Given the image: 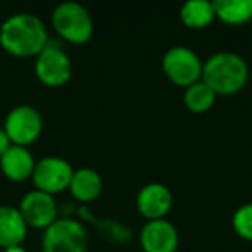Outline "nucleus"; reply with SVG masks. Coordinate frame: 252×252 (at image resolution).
Listing matches in <instances>:
<instances>
[{
  "label": "nucleus",
  "mask_w": 252,
  "mask_h": 252,
  "mask_svg": "<svg viewBox=\"0 0 252 252\" xmlns=\"http://www.w3.org/2000/svg\"><path fill=\"white\" fill-rule=\"evenodd\" d=\"M28 233V224L18 207L0 206V247L21 245Z\"/></svg>",
  "instance_id": "13"
},
{
  "label": "nucleus",
  "mask_w": 252,
  "mask_h": 252,
  "mask_svg": "<svg viewBox=\"0 0 252 252\" xmlns=\"http://www.w3.org/2000/svg\"><path fill=\"white\" fill-rule=\"evenodd\" d=\"M214 14L224 25L238 26L252 19V0H216Z\"/></svg>",
  "instance_id": "15"
},
{
  "label": "nucleus",
  "mask_w": 252,
  "mask_h": 252,
  "mask_svg": "<svg viewBox=\"0 0 252 252\" xmlns=\"http://www.w3.org/2000/svg\"><path fill=\"white\" fill-rule=\"evenodd\" d=\"M49 43L47 28L35 14L19 12L0 26V45L14 57H36Z\"/></svg>",
  "instance_id": "1"
},
{
  "label": "nucleus",
  "mask_w": 252,
  "mask_h": 252,
  "mask_svg": "<svg viewBox=\"0 0 252 252\" xmlns=\"http://www.w3.org/2000/svg\"><path fill=\"white\" fill-rule=\"evenodd\" d=\"M73 173V166L66 159L49 156V158L36 161L32 180L35 183L36 190H42V192L54 195V193H59L63 190L69 189Z\"/></svg>",
  "instance_id": "8"
},
{
  "label": "nucleus",
  "mask_w": 252,
  "mask_h": 252,
  "mask_svg": "<svg viewBox=\"0 0 252 252\" xmlns=\"http://www.w3.org/2000/svg\"><path fill=\"white\" fill-rule=\"evenodd\" d=\"M171 190L162 183H149L144 189H140L137 195L138 213L149 221L164 220L166 214L171 211Z\"/></svg>",
  "instance_id": "10"
},
{
  "label": "nucleus",
  "mask_w": 252,
  "mask_h": 252,
  "mask_svg": "<svg viewBox=\"0 0 252 252\" xmlns=\"http://www.w3.org/2000/svg\"><path fill=\"white\" fill-rule=\"evenodd\" d=\"M202 61L189 47H173L162 56V71L176 87L189 88L202 80Z\"/></svg>",
  "instance_id": "5"
},
{
  "label": "nucleus",
  "mask_w": 252,
  "mask_h": 252,
  "mask_svg": "<svg viewBox=\"0 0 252 252\" xmlns=\"http://www.w3.org/2000/svg\"><path fill=\"white\" fill-rule=\"evenodd\" d=\"M87 230L71 218H59L47 228L42 238L43 252H87Z\"/></svg>",
  "instance_id": "4"
},
{
  "label": "nucleus",
  "mask_w": 252,
  "mask_h": 252,
  "mask_svg": "<svg viewBox=\"0 0 252 252\" xmlns=\"http://www.w3.org/2000/svg\"><path fill=\"white\" fill-rule=\"evenodd\" d=\"M216 97L218 95L200 80L197 83L190 85L189 88H185L183 102H185L187 109L190 112H193V114H204V112H207L214 105Z\"/></svg>",
  "instance_id": "17"
},
{
  "label": "nucleus",
  "mask_w": 252,
  "mask_h": 252,
  "mask_svg": "<svg viewBox=\"0 0 252 252\" xmlns=\"http://www.w3.org/2000/svg\"><path fill=\"white\" fill-rule=\"evenodd\" d=\"M2 252H28L26 251L23 245H14V247H7V249H4Z\"/></svg>",
  "instance_id": "20"
},
{
  "label": "nucleus",
  "mask_w": 252,
  "mask_h": 252,
  "mask_svg": "<svg viewBox=\"0 0 252 252\" xmlns=\"http://www.w3.org/2000/svg\"><path fill=\"white\" fill-rule=\"evenodd\" d=\"M19 213L25 218L26 224L32 228L47 230L52 223H56L59 218V209L54 195L45 193L42 190H32L19 202Z\"/></svg>",
  "instance_id": "9"
},
{
  "label": "nucleus",
  "mask_w": 252,
  "mask_h": 252,
  "mask_svg": "<svg viewBox=\"0 0 252 252\" xmlns=\"http://www.w3.org/2000/svg\"><path fill=\"white\" fill-rule=\"evenodd\" d=\"M52 26L57 35L73 45H85L94 35V19L78 2L59 4L52 12Z\"/></svg>",
  "instance_id": "3"
},
{
  "label": "nucleus",
  "mask_w": 252,
  "mask_h": 252,
  "mask_svg": "<svg viewBox=\"0 0 252 252\" xmlns=\"http://www.w3.org/2000/svg\"><path fill=\"white\" fill-rule=\"evenodd\" d=\"M249 66L235 52H216L204 63L202 81L216 95H233L247 85Z\"/></svg>",
  "instance_id": "2"
},
{
  "label": "nucleus",
  "mask_w": 252,
  "mask_h": 252,
  "mask_svg": "<svg viewBox=\"0 0 252 252\" xmlns=\"http://www.w3.org/2000/svg\"><path fill=\"white\" fill-rule=\"evenodd\" d=\"M4 131L12 145L28 147L35 144L43 131V118L33 105H18L5 118Z\"/></svg>",
  "instance_id": "6"
},
{
  "label": "nucleus",
  "mask_w": 252,
  "mask_h": 252,
  "mask_svg": "<svg viewBox=\"0 0 252 252\" xmlns=\"http://www.w3.org/2000/svg\"><path fill=\"white\" fill-rule=\"evenodd\" d=\"M231 224L237 235L244 240L252 242V202L244 204L235 211L231 218Z\"/></svg>",
  "instance_id": "18"
},
{
  "label": "nucleus",
  "mask_w": 252,
  "mask_h": 252,
  "mask_svg": "<svg viewBox=\"0 0 252 252\" xmlns=\"http://www.w3.org/2000/svg\"><path fill=\"white\" fill-rule=\"evenodd\" d=\"M11 140H9V137L5 135L4 128H0V158L5 154V152L9 151V147H11Z\"/></svg>",
  "instance_id": "19"
},
{
  "label": "nucleus",
  "mask_w": 252,
  "mask_h": 252,
  "mask_svg": "<svg viewBox=\"0 0 252 252\" xmlns=\"http://www.w3.org/2000/svg\"><path fill=\"white\" fill-rule=\"evenodd\" d=\"M36 161L26 147L11 145L9 151L0 158V169L5 175V178L11 182L21 183L33 176Z\"/></svg>",
  "instance_id": "12"
},
{
  "label": "nucleus",
  "mask_w": 252,
  "mask_h": 252,
  "mask_svg": "<svg viewBox=\"0 0 252 252\" xmlns=\"http://www.w3.org/2000/svg\"><path fill=\"white\" fill-rule=\"evenodd\" d=\"M180 19L187 28L202 30L216 19L213 2L207 0H189L180 9Z\"/></svg>",
  "instance_id": "16"
},
{
  "label": "nucleus",
  "mask_w": 252,
  "mask_h": 252,
  "mask_svg": "<svg viewBox=\"0 0 252 252\" xmlns=\"http://www.w3.org/2000/svg\"><path fill=\"white\" fill-rule=\"evenodd\" d=\"M36 78L45 87H64L73 76V64L67 54L56 43H47V47L35 57Z\"/></svg>",
  "instance_id": "7"
},
{
  "label": "nucleus",
  "mask_w": 252,
  "mask_h": 252,
  "mask_svg": "<svg viewBox=\"0 0 252 252\" xmlns=\"http://www.w3.org/2000/svg\"><path fill=\"white\" fill-rule=\"evenodd\" d=\"M102 176L92 168H80L73 173L69 192L80 202H92L102 193Z\"/></svg>",
  "instance_id": "14"
},
{
  "label": "nucleus",
  "mask_w": 252,
  "mask_h": 252,
  "mask_svg": "<svg viewBox=\"0 0 252 252\" xmlns=\"http://www.w3.org/2000/svg\"><path fill=\"white\" fill-rule=\"evenodd\" d=\"M140 245L144 252H176L178 231L169 221H147L140 231Z\"/></svg>",
  "instance_id": "11"
}]
</instances>
